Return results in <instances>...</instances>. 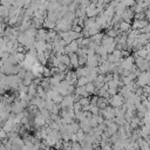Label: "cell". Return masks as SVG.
Listing matches in <instances>:
<instances>
[{
  "mask_svg": "<svg viewBox=\"0 0 150 150\" xmlns=\"http://www.w3.org/2000/svg\"><path fill=\"white\" fill-rule=\"evenodd\" d=\"M108 102H109V105H111L112 108H122L125 100L121 94H116L115 96H111L108 100Z\"/></svg>",
  "mask_w": 150,
  "mask_h": 150,
  "instance_id": "cell-1",
  "label": "cell"
},
{
  "mask_svg": "<svg viewBox=\"0 0 150 150\" xmlns=\"http://www.w3.org/2000/svg\"><path fill=\"white\" fill-rule=\"evenodd\" d=\"M121 67H122V69L131 71L134 69V67H135V57H132L131 55L128 56V57H123L121 60Z\"/></svg>",
  "mask_w": 150,
  "mask_h": 150,
  "instance_id": "cell-2",
  "label": "cell"
},
{
  "mask_svg": "<svg viewBox=\"0 0 150 150\" xmlns=\"http://www.w3.org/2000/svg\"><path fill=\"white\" fill-rule=\"evenodd\" d=\"M100 116H102L104 120H115V108H112L111 105H108L105 109L100 110Z\"/></svg>",
  "mask_w": 150,
  "mask_h": 150,
  "instance_id": "cell-3",
  "label": "cell"
},
{
  "mask_svg": "<svg viewBox=\"0 0 150 150\" xmlns=\"http://www.w3.org/2000/svg\"><path fill=\"white\" fill-rule=\"evenodd\" d=\"M33 124H34V127L36 128V129H41V128H43V127H46L47 125V120L41 115V112L39 114V115H36L34 118H33Z\"/></svg>",
  "mask_w": 150,
  "mask_h": 150,
  "instance_id": "cell-4",
  "label": "cell"
},
{
  "mask_svg": "<svg viewBox=\"0 0 150 150\" xmlns=\"http://www.w3.org/2000/svg\"><path fill=\"white\" fill-rule=\"evenodd\" d=\"M79 49H80V46H79L77 41H73V42H70L69 45L66 46V54L67 55H70V54L77 53Z\"/></svg>",
  "mask_w": 150,
  "mask_h": 150,
  "instance_id": "cell-5",
  "label": "cell"
},
{
  "mask_svg": "<svg viewBox=\"0 0 150 150\" xmlns=\"http://www.w3.org/2000/svg\"><path fill=\"white\" fill-rule=\"evenodd\" d=\"M77 80H79V76L76 74V71L74 70H69L66 75V81L69 82V84L71 86H75V83H77Z\"/></svg>",
  "mask_w": 150,
  "mask_h": 150,
  "instance_id": "cell-6",
  "label": "cell"
},
{
  "mask_svg": "<svg viewBox=\"0 0 150 150\" xmlns=\"http://www.w3.org/2000/svg\"><path fill=\"white\" fill-rule=\"evenodd\" d=\"M131 19H135V12L132 8H127V11L122 14V20L131 23Z\"/></svg>",
  "mask_w": 150,
  "mask_h": 150,
  "instance_id": "cell-7",
  "label": "cell"
},
{
  "mask_svg": "<svg viewBox=\"0 0 150 150\" xmlns=\"http://www.w3.org/2000/svg\"><path fill=\"white\" fill-rule=\"evenodd\" d=\"M149 26V21L148 20H135L132 23V29H143L144 27Z\"/></svg>",
  "mask_w": 150,
  "mask_h": 150,
  "instance_id": "cell-8",
  "label": "cell"
},
{
  "mask_svg": "<svg viewBox=\"0 0 150 150\" xmlns=\"http://www.w3.org/2000/svg\"><path fill=\"white\" fill-rule=\"evenodd\" d=\"M69 59H70V67H74V68H79V55L76 53L74 54H70L69 55Z\"/></svg>",
  "mask_w": 150,
  "mask_h": 150,
  "instance_id": "cell-9",
  "label": "cell"
},
{
  "mask_svg": "<svg viewBox=\"0 0 150 150\" xmlns=\"http://www.w3.org/2000/svg\"><path fill=\"white\" fill-rule=\"evenodd\" d=\"M67 129L70 134H76L79 130H81L80 128V123H71V124H67Z\"/></svg>",
  "mask_w": 150,
  "mask_h": 150,
  "instance_id": "cell-10",
  "label": "cell"
},
{
  "mask_svg": "<svg viewBox=\"0 0 150 150\" xmlns=\"http://www.w3.org/2000/svg\"><path fill=\"white\" fill-rule=\"evenodd\" d=\"M0 16L1 19H8L9 18V8L8 7H5L2 5H0Z\"/></svg>",
  "mask_w": 150,
  "mask_h": 150,
  "instance_id": "cell-11",
  "label": "cell"
},
{
  "mask_svg": "<svg viewBox=\"0 0 150 150\" xmlns=\"http://www.w3.org/2000/svg\"><path fill=\"white\" fill-rule=\"evenodd\" d=\"M75 94L80 95L81 97H88V93L86 90V87H76V90H75Z\"/></svg>",
  "mask_w": 150,
  "mask_h": 150,
  "instance_id": "cell-12",
  "label": "cell"
},
{
  "mask_svg": "<svg viewBox=\"0 0 150 150\" xmlns=\"http://www.w3.org/2000/svg\"><path fill=\"white\" fill-rule=\"evenodd\" d=\"M86 90H87L88 94H93V95L97 91V89H96V87H95V84H94L93 82H89V83L86 86Z\"/></svg>",
  "mask_w": 150,
  "mask_h": 150,
  "instance_id": "cell-13",
  "label": "cell"
},
{
  "mask_svg": "<svg viewBox=\"0 0 150 150\" xmlns=\"http://www.w3.org/2000/svg\"><path fill=\"white\" fill-rule=\"evenodd\" d=\"M38 61L41 63V64H46L48 61H47V59H46V55H45V53H38Z\"/></svg>",
  "mask_w": 150,
  "mask_h": 150,
  "instance_id": "cell-14",
  "label": "cell"
},
{
  "mask_svg": "<svg viewBox=\"0 0 150 150\" xmlns=\"http://www.w3.org/2000/svg\"><path fill=\"white\" fill-rule=\"evenodd\" d=\"M54 105H55V103H54V101H52V100H48V101H45V108H46L47 110H49V111H52V110H53V108H54Z\"/></svg>",
  "mask_w": 150,
  "mask_h": 150,
  "instance_id": "cell-15",
  "label": "cell"
},
{
  "mask_svg": "<svg viewBox=\"0 0 150 150\" xmlns=\"http://www.w3.org/2000/svg\"><path fill=\"white\" fill-rule=\"evenodd\" d=\"M79 102H80V104L82 107H86V105H89L90 104V98L89 97H81V100Z\"/></svg>",
  "mask_w": 150,
  "mask_h": 150,
  "instance_id": "cell-16",
  "label": "cell"
},
{
  "mask_svg": "<svg viewBox=\"0 0 150 150\" xmlns=\"http://www.w3.org/2000/svg\"><path fill=\"white\" fill-rule=\"evenodd\" d=\"M74 111L75 112H79V111H82V105L80 104V102H75L74 103Z\"/></svg>",
  "mask_w": 150,
  "mask_h": 150,
  "instance_id": "cell-17",
  "label": "cell"
},
{
  "mask_svg": "<svg viewBox=\"0 0 150 150\" xmlns=\"http://www.w3.org/2000/svg\"><path fill=\"white\" fill-rule=\"evenodd\" d=\"M73 30H74V32H76V33H82L83 27H82V26H80V25H77V26H74V27H73Z\"/></svg>",
  "mask_w": 150,
  "mask_h": 150,
  "instance_id": "cell-18",
  "label": "cell"
},
{
  "mask_svg": "<svg viewBox=\"0 0 150 150\" xmlns=\"http://www.w3.org/2000/svg\"><path fill=\"white\" fill-rule=\"evenodd\" d=\"M0 150H7V149H6V146H5V144H4V143H1V145H0Z\"/></svg>",
  "mask_w": 150,
  "mask_h": 150,
  "instance_id": "cell-19",
  "label": "cell"
}]
</instances>
